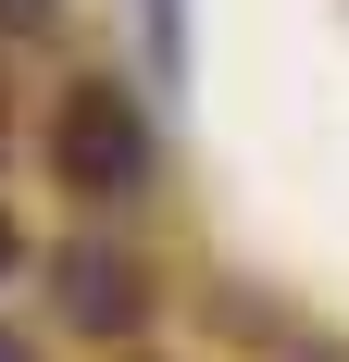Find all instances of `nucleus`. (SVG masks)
<instances>
[{"label": "nucleus", "instance_id": "obj_1", "mask_svg": "<svg viewBox=\"0 0 349 362\" xmlns=\"http://www.w3.org/2000/svg\"><path fill=\"white\" fill-rule=\"evenodd\" d=\"M50 163H63V187H88V200H125V187L150 175V112L125 100V88H75L63 125H50Z\"/></svg>", "mask_w": 349, "mask_h": 362}, {"label": "nucleus", "instance_id": "obj_2", "mask_svg": "<svg viewBox=\"0 0 349 362\" xmlns=\"http://www.w3.org/2000/svg\"><path fill=\"white\" fill-rule=\"evenodd\" d=\"M63 313H75L88 337H125V325L150 313V288H138V262H125V250L75 238V250H63Z\"/></svg>", "mask_w": 349, "mask_h": 362}, {"label": "nucleus", "instance_id": "obj_3", "mask_svg": "<svg viewBox=\"0 0 349 362\" xmlns=\"http://www.w3.org/2000/svg\"><path fill=\"white\" fill-rule=\"evenodd\" d=\"M0 25H50V0H0Z\"/></svg>", "mask_w": 349, "mask_h": 362}, {"label": "nucleus", "instance_id": "obj_4", "mask_svg": "<svg viewBox=\"0 0 349 362\" xmlns=\"http://www.w3.org/2000/svg\"><path fill=\"white\" fill-rule=\"evenodd\" d=\"M13 262H25V238H13V225H0V275H13Z\"/></svg>", "mask_w": 349, "mask_h": 362}, {"label": "nucleus", "instance_id": "obj_5", "mask_svg": "<svg viewBox=\"0 0 349 362\" xmlns=\"http://www.w3.org/2000/svg\"><path fill=\"white\" fill-rule=\"evenodd\" d=\"M0 362H25V350H13V337H0Z\"/></svg>", "mask_w": 349, "mask_h": 362}]
</instances>
